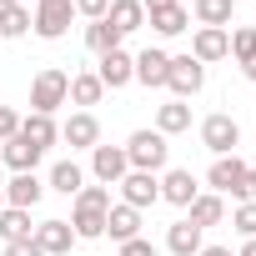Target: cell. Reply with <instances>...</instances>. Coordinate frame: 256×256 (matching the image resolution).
Returning <instances> with one entry per match:
<instances>
[{
	"mask_svg": "<svg viewBox=\"0 0 256 256\" xmlns=\"http://www.w3.org/2000/svg\"><path fill=\"white\" fill-rule=\"evenodd\" d=\"M106 211H110V186H80V196L70 206L76 241H100L106 236Z\"/></svg>",
	"mask_w": 256,
	"mask_h": 256,
	"instance_id": "cell-1",
	"label": "cell"
},
{
	"mask_svg": "<svg viewBox=\"0 0 256 256\" xmlns=\"http://www.w3.org/2000/svg\"><path fill=\"white\" fill-rule=\"evenodd\" d=\"M66 96H70V76H66L60 66H46V70L30 80V110H40V116H56V110L66 106Z\"/></svg>",
	"mask_w": 256,
	"mask_h": 256,
	"instance_id": "cell-2",
	"label": "cell"
},
{
	"mask_svg": "<svg viewBox=\"0 0 256 256\" xmlns=\"http://www.w3.org/2000/svg\"><path fill=\"white\" fill-rule=\"evenodd\" d=\"M126 161H131V171H151L156 176L171 161V146H166L161 131H136L131 141H126Z\"/></svg>",
	"mask_w": 256,
	"mask_h": 256,
	"instance_id": "cell-3",
	"label": "cell"
},
{
	"mask_svg": "<svg viewBox=\"0 0 256 256\" xmlns=\"http://www.w3.org/2000/svg\"><path fill=\"white\" fill-rule=\"evenodd\" d=\"M211 191L216 196H236V201H251V166L241 161V156H216V166H211Z\"/></svg>",
	"mask_w": 256,
	"mask_h": 256,
	"instance_id": "cell-4",
	"label": "cell"
},
{
	"mask_svg": "<svg viewBox=\"0 0 256 256\" xmlns=\"http://www.w3.org/2000/svg\"><path fill=\"white\" fill-rule=\"evenodd\" d=\"M70 16H76L70 0H40L36 16H30V30H36L40 40H60V36L70 30Z\"/></svg>",
	"mask_w": 256,
	"mask_h": 256,
	"instance_id": "cell-5",
	"label": "cell"
},
{
	"mask_svg": "<svg viewBox=\"0 0 256 256\" xmlns=\"http://www.w3.org/2000/svg\"><path fill=\"white\" fill-rule=\"evenodd\" d=\"M201 146H206L211 156H236L241 126H236L231 116H206V120H201Z\"/></svg>",
	"mask_w": 256,
	"mask_h": 256,
	"instance_id": "cell-6",
	"label": "cell"
},
{
	"mask_svg": "<svg viewBox=\"0 0 256 256\" xmlns=\"http://www.w3.org/2000/svg\"><path fill=\"white\" fill-rule=\"evenodd\" d=\"M166 86L176 90V100H191L201 86H206V66L196 56H171V70H166Z\"/></svg>",
	"mask_w": 256,
	"mask_h": 256,
	"instance_id": "cell-7",
	"label": "cell"
},
{
	"mask_svg": "<svg viewBox=\"0 0 256 256\" xmlns=\"http://www.w3.org/2000/svg\"><path fill=\"white\" fill-rule=\"evenodd\" d=\"M120 196H126V206L146 211V206L161 201V181H156L151 171H126V176H120Z\"/></svg>",
	"mask_w": 256,
	"mask_h": 256,
	"instance_id": "cell-8",
	"label": "cell"
},
{
	"mask_svg": "<svg viewBox=\"0 0 256 256\" xmlns=\"http://www.w3.org/2000/svg\"><path fill=\"white\" fill-rule=\"evenodd\" d=\"M90 171L100 186H120V176L131 171V161H126V146H96L90 151Z\"/></svg>",
	"mask_w": 256,
	"mask_h": 256,
	"instance_id": "cell-9",
	"label": "cell"
},
{
	"mask_svg": "<svg viewBox=\"0 0 256 256\" xmlns=\"http://www.w3.org/2000/svg\"><path fill=\"white\" fill-rule=\"evenodd\" d=\"M60 141H70V151H96L100 146V120L90 110H76L66 126H60Z\"/></svg>",
	"mask_w": 256,
	"mask_h": 256,
	"instance_id": "cell-10",
	"label": "cell"
},
{
	"mask_svg": "<svg viewBox=\"0 0 256 256\" xmlns=\"http://www.w3.org/2000/svg\"><path fill=\"white\" fill-rule=\"evenodd\" d=\"M96 76H100V86H106V90H120V86H131V80H136V56H126V50H110V56H100Z\"/></svg>",
	"mask_w": 256,
	"mask_h": 256,
	"instance_id": "cell-11",
	"label": "cell"
},
{
	"mask_svg": "<svg viewBox=\"0 0 256 256\" xmlns=\"http://www.w3.org/2000/svg\"><path fill=\"white\" fill-rule=\"evenodd\" d=\"M196 196H201V186H196V176H191L186 166H176V171L161 176V201H171V206H191Z\"/></svg>",
	"mask_w": 256,
	"mask_h": 256,
	"instance_id": "cell-12",
	"label": "cell"
},
{
	"mask_svg": "<svg viewBox=\"0 0 256 256\" xmlns=\"http://www.w3.org/2000/svg\"><path fill=\"white\" fill-rule=\"evenodd\" d=\"M30 236H36V246H40L46 256H66V251L76 246V231H70V221H40Z\"/></svg>",
	"mask_w": 256,
	"mask_h": 256,
	"instance_id": "cell-13",
	"label": "cell"
},
{
	"mask_svg": "<svg viewBox=\"0 0 256 256\" xmlns=\"http://www.w3.org/2000/svg\"><path fill=\"white\" fill-rule=\"evenodd\" d=\"M106 26L126 40L131 30H141L146 26V10H141V0H110V10H106Z\"/></svg>",
	"mask_w": 256,
	"mask_h": 256,
	"instance_id": "cell-14",
	"label": "cell"
},
{
	"mask_svg": "<svg viewBox=\"0 0 256 256\" xmlns=\"http://www.w3.org/2000/svg\"><path fill=\"white\" fill-rule=\"evenodd\" d=\"M40 156H46V151H40V146H30V141H26L20 131H16V136H10L6 146H0V161H6V166H10L16 176H20V171H36V166H40Z\"/></svg>",
	"mask_w": 256,
	"mask_h": 256,
	"instance_id": "cell-15",
	"label": "cell"
},
{
	"mask_svg": "<svg viewBox=\"0 0 256 256\" xmlns=\"http://www.w3.org/2000/svg\"><path fill=\"white\" fill-rule=\"evenodd\" d=\"M191 56H196L201 66H211V60H226V56H231V36H226V30H211V26H201V30H196V40H191Z\"/></svg>",
	"mask_w": 256,
	"mask_h": 256,
	"instance_id": "cell-16",
	"label": "cell"
},
{
	"mask_svg": "<svg viewBox=\"0 0 256 256\" xmlns=\"http://www.w3.org/2000/svg\"><path fill=\"white\" fill-rule=\"evenodd\" d=\"M106 236H110V241H136V236H141V211L126 206V201L110 206V211H106Z\"/></svg>",
	"mask_w": 256,
	"mask_h": 256,
	"instance_id": "cell-17",
	"label": "cell"
},
{
	"mask_svg": "<svg viewBox=\"0 0 256 256\" xmlns=\"http://www.w3.org/2000/svg\"><path fill=\"white\" fill-rule=\"evenodd\" d=\"M40 196H46V186H40L36 171H20V176H10V186H6V206H20V211H30Z\"/></svg>",
	"mask_w": 256,
	"mask_h": 256,
	"instance_id": "cell-18",
	"label": "cell"
},
{
	"mask_svg": "<svg viewBox=\"0 0 256 256\" xmlns=\"http://www.w3.org/2000/svg\"><path fill=\"white\" fill-rule=\"evenodd\" d=\"M20 136H26L30 146H40V151H46V146H56V141H60V126H56L50 116H40V110H30V116L20 120Z\"/></svg>",
	"mask_w": 256,
	"mask_h": 256,
	"instance_id": "cell-19",
	"label": "cell"
},
{
	"mask_svg": "<svg viewBox=\"0 0 256 256\" xmlns=\"http://www.w3.org/2000/svg\"><path fill=\"white\" fill-rule=\"evenodd\" d=\"M166 70H171V56L166 50H141L136 56V80L141 86H166Z\"/></svg>",
	"mask_w": 256,
	"mask_h": 256,
	"instance_id": "cell-20",
	"label": "cell"
},
{
	"mask_svg": "<svg viewBox=\"0 0 256 256\" xmlns=\"http://www.w3.org/2000/svg\"><path fill=\"white\" fill-rule=\"evenodd\" d=\"M186 211H191V216H186V221H191V226H201V231H206V226H221V216H226V201H221V196H216V191H206V196H196V201H191V206H186Z\"/></svg>",
	"mask_w": 256,
	"mask_h": 256,
	"instance_id": "cell-21",
	"label": "cell"
},
{
	"mask_svg": "<svg viewBox=\"0 0 256 256\" xmlns=\"http://www.w3.org/2000/svg\"><path fill=\"white\" fill-rule=\"evenodd\" d=\"M196 20L201 26H211V30H226L231 20H236V0H196Z\"/></svg>",
	"mask_w": 256,
	"mask_h": 256,
	"instance_id": "cell-22",
	"label": "cell"
},
{
	"mask_svg": "<svg viewBox=\"0 0 256 256\" xmlns=\"http://www.w3.org/2000/svg\"><path fill=\"white\" fill-rule=\"evenodd\" d=\"M166 251H171V256H196V251H201V226L176 221V226L166 231Z\"/></svg>",
	"mask_w": 256,
	"mask_h": 256,
	"instance_id": "cell-23",
	"label": "cell"
},
{
	"mask_svg": "<svg viewBox=\"0 0 256 256\" xmlns=\"http://www.w3.org/2000/svg\"><path fill=\"white\" fill-rule=\"evenodd\" d=\"M186 126H191V106L186 100H166L156 110V131L161 136H176V131H186Z\"/></svg>",
	"mask_w": 256,
	"mask_h": 256,
	"instance_id": "cell-24",
	"label": "cell"
},
{
	"mask_svg": "<svg viewBox=\"0 0 256 256\" xmlns=\"http://www.w3.org/2000/svg\"><path fill=\"white\" fill-rule=\"evenodd\" d=\"M50 186H56L60 196H80V186H86V171H80L76 161H56V166H50Z\"/></svg>",
	"mask_w": 256,
	"mask_h": 256,
	"instance_id": "cell-25",
	"label": "cell"
},
{
	"mask_svg": "<svg viewBox=\"0 0 256 256\" xmlns=\"http://www.w3.org/2000/svg\"><path fill=\"white\" fill-rule=\"evenodd\" d=\"M100 96H106V86H100V76H96V70L70 76V96H66V100H76V106H96Z\"/></svg>",
	"mask_w": 256,
	"mask_h": 256,
	"instance_id": "cell-26",
	"label": "cell"
},
{
	"mask_svg": "<svg viewBox=\"0 0 256 256\" xmlns=\"http://www.w3.org/2000/svg\"><path fill=\"white\" fill-rule=\"evenodd\" d=\"M36 226H30V211H20V206H6L0 211V241H20V236H30Z\"/></svg>",
	"mask_w": 256,
	"mask_h": 256,
	"instance_id": "cell-27",
	"label": "cell"
},
{
	"mask_svg": "<svg viewBox=\"0 0 256 256\" xmlns=\"http://www.w3.org/2000/svg\"><path fill=\"white\" fill-rule=\"evenodd\" d=\"M86 46H90L96 56H110V50H120V36H116L106 20H90V26H86Z\"/></svg>",
	"mask_w": 256,
	"mask_h": 256,
	"instance_id": "cell-28",
	"label": "cell"
},
{
	"mask_svg": "<svg viewBox=\"0 0 256 256\" xmlns=\"http://www.w3.org/2000/svg\"><path fill=\"white\" fill-rule=\"evenodd\" d=\"M30 30V10L26 6H6V10H0V36H6V40H20Z\"/></svg>",
	"mask_w": 256,
	"mask_h": 256,
	"instance_id": "cell-29",
	"label": "cell"
},
{
	"mask_svg": "<svg viewBox=\"0 0 256 256\" xmlns=\"http://www.w3.org/2000/svg\"><path fill=\"white\" fill-rule=\"evenodd\" d=\"M151 26H156V36H181V30L191 26V16H186L181 6H171V10H156V16H151Z\"/></svg>",
	"mask_w": 256,
	"mask_h": 256,
	"instance_id": "cell-30",
	"label": "cell"
},
{
	"mask_svg": "<svg viewBox=\"0 0 256 256\" xmlns=\"http://www.w3.org/2000/svg\"><path fill=\"white\" fill-rule=\"evenodd\" d=\"M231 56H236L241 66L256 56V26H241V30H231Z\"/></svg>",
	"mask_w": 256,
	"mask_h": 256,
	"instance_id": "cell-31",
	"label": "cell"
},
{
	"mask_svg": "<svg viewBox=\"0 0 256 256\" xmlns=\"http://www.w3.org/2000/svg\"><path fill=\"white\" fill-rule=\"evenodd\" d=\"M231 226H236V231L251 241V236H256V201H241V206L231 211Z\"/></svg>",
	"mask_w": 256,
	"mask_h": 256,
	"instance_id": "cell-32",
	"label": "cell"
},
{
	"mask_svg": "<svg viewBox=\"0 0 256 256\" xmlns=\"http://www.w3.org/2000/svg\"><path fill=\"white\" fill-rule=\"evenodd\" d=\"M70 6H76V16H86V20H106L110 0H70Z\"/></svg>",
	"mask_w": 256,
	"mask_h": 256,
	"instance_id": "cell-33",
	"label": "cell"
},
{
	"mask_svg": "<svg viewBox=\"0 0 256 256\" xmlns=\"http://www.w3.org/2000/svg\"><path fill=\"white\" fill-rule=\"evenodd\" d=\"M6 256H46L36 246V236H20V241H6Z\"/></svg>",
	"mask_w": 256,
	"mask_h": 256,
	"instance_id": "cell-34",
	"label": "cell"
},
{
	"mask_svg": "<svg viewBox=\"0 0 256 256\" xmlns=\"http://www.w3.org/2000/svg\"><path fill=\"white\" fill-rule=\"evenodd\" d=\"M16 131H20V116H16L10 106H0V141H10Z\"/></svg>",
	"mask_w": 256,
	"mask_h": 256,
	"instance_id": "cell-35",
	"label": "cell"
},
{
	"mask_svg": "<svg viewBox=\"0 0 256 256\" xmlns=\"http://www.w3.org/2000/svg\"><path fill=\"white\" fill-rule=\"evenodd\" d=\"M120 256H156V246L146 236H136V241H120Z\"/></svg>",
	"mask_w": 256,
	"mask_h": 256,
	"instance_id": "cell-36",
	"label": "cell"
},
{
	"mask_svg": "<svg viewBox=\"0 0 256 256\" xmlns=\"http://www.w3.org/2000/svg\"><path fill=\"white\" fill-rule=\"evenodd\" d=\"M171 6H181V0H141V10H151V16L156 10H171Z\"/></svg>",
	"mask_w": 256,
	"mask_h": 256,
	"instance_id": "cell-37",
	"label": "cell"
},
{
	"mask_svg": "<svg viewBox=\"0 0 256 256\" xmlns=\"http://www.w3.org/2000/svg\"><path fill=\"white\" fill-rule=\"evenodd\" d=\"M196 256H236V251H231V246H201Z\"/></svg>",
	"mask_w": 256,
	"mask_h": 256,
	"instance_id": "cell-38",
	"label": "cell"
},
{
	"mask_svg": "<svg viewBox=\"0 0 256 256\" xmlns=\"http://www.w3.org/2000/svg\"><path fill=\"white\" fill-rule=\"evenodd\" d=\"M241 76H246V80H256V56H251V60L241 66Z\"/></svg>",
	"mask_w": 256,
	"mask_h": 256,
	"instance_id": "cell-39",
	"label": "cell"
},
{
	"mask_svg": "<svg viewBox=\"0 0 256 256\" xmlns=\"http://www.w3.org/2000/svg\"><path fill=\"white\" fill-rule=\"evenodd\" d=\"M236 256H256V236H251V241H246V246H241Z\"/></svg>",
	"mask_w": 256,
	"mask_h": 256,
	"instance_id": "cell-40",
	"label": "cell"
},
{
	"mask_svg": "<svg viewBox=\"0 0 256 256\" xmlns=\"http://www.w3.org/2000/svg\"><path fill=\"white\" fill-rule=\"evenodd\" d=\"M246 186H251V201H256V171H251V181H246Z\"/></svg>",
	"mask_w": 256,
	"mask_h": 256,
	"instance_id": "cell-41",
	"label": "cell"
},
{
	"mask_svg": "<svg viewBox=\"0 0 256 256\" xmlns=\"http://www.w3.org/2000/svg\"><path fill=\"white\" fill-rule=\"evenodd\" d=\"M6 6H26V0H0V10H6Z\"/></svg>",
	"mask_w": 256,
	"mask_h": 256,
	"instance_id": "cell-42",
	"label": "cell"
},
{
	"mask_svg": "<svg viewBox=\"0 0 256 256\" xmlns=\"http://www.w3.org/2000/svg\"><path fill=\"white\" fill-rule=\"evenodd\" d=\"M0 211H6V186H0Z\"/></svg>",
	"mask_w": 256,
	"mask_h": 256,
	"instance_id": "cell-43",
	"label": "cell"
},
{
	"mask_svg": "<svg viewBox=\"0 0 256 256\" xmlns=\"http://www.w3.org/2000/svg\"><path fill=\"white\" fill-rule=\"evenodd\" d=\"M0 146H6V141H0Z\"/></svg>",
	"mask_w": 256,
	"mask_h": 256,
	"instance_id": "cell-44",
	"label": "cell"
}]
</instances>
